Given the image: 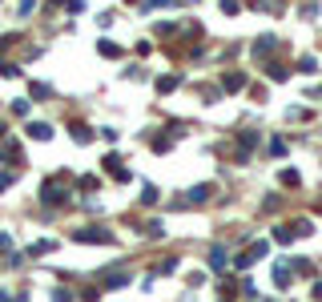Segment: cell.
<instances>
[{"label": "cell", "mask_w": 322, "mask_h": 302, "mask_svg": "<svg viewBox=\"0 0 322 302\" xmlns=\"http://www.w3.org/2000/svg\"><path fill=\"white\" fill-rule=\"evenodd\" d=\"M210 198V186H197V190H189V201H206Z\"/></svg>", "instance_id": "6da1fadb"}, {"label": "cell", "mask_w": 322, "mask_h": 302, "mask_svg": "<svg viewBox=\"0 0 322 302\" xmlns=\"http://www.w3.org/2000/svg\"><path fill=\"white\" fill-rule=\"evenodd\" d=\"M274 278H278V286H286V282H290V270H286V266H278V270H274Z\"/></svg>", "instance_id": "7a4b0ae2"}]
</instances>
